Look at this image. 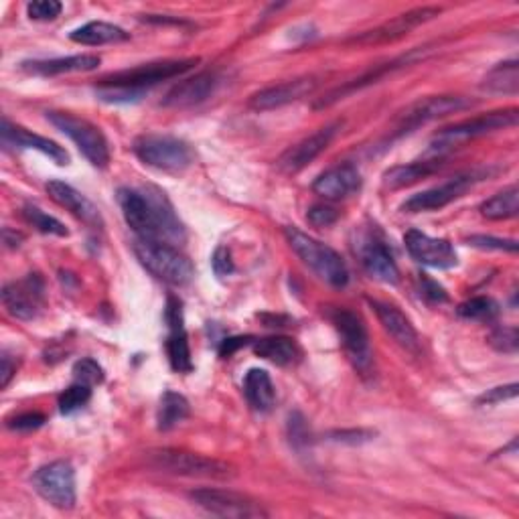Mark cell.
I'll use <instances>...</instances> for the list:
<instances>
[{
    "instance_id": "cell-9",
    "label": "cell",
    "mask_w": 519,
    "mask_h": 519,
    "mask_svg": "<svg viewBox=\"0 0 519 519\" xmlns=\"http://www.w3.org/2000/svg\"><path fill=\"white\" fill-rule=\"evenodd\" d=\"M191 501L217 517L232 519H250V517H268V511L252 497L230 491V489H195L189 493Z\"/></svg>"
},
{
    "instance_id": "cell-26",
    "label": "cell",
    "mask_w": 519,
    "mask_h": 519,
    "mask_svg": "<svg viewBox=\"0 0 519 519\" xmlns=\"http://www.w3.org/2000/svg\"><path fill=\"white\" fill-rule=\"evenodd\" d=\"M98 55H71V57H57V59H37V61H25L23 69L33 76H61V73H76V71H92L100 65Z\"/></svg>"
},
{
    "instance_id": "cell-48",
    "label": "cell",
    "mask_w": 519,
    "mask_h": 519,
    "mask_svg": "<svg viewBox=\"0 0 519 519\" xmlns=\"http://www.w3.org/2000/svg\"><path fill=\"white\" fill-rule=\"evenodd\" d=\"M248 343H254L252 337H232V339H226L219 347V355L221 357H232L238 349L246 347Z\"/></svg>"
},
{
    "instance_id": "cell-36",
    "label": "cell",
    "mask_w": 519,
    "mask_h": 519,
    "mask_svg": "<svg viewBox=\"0 0 519 519\" xmlns=\"http://www.w3.org/2000/svg\"><path fill=\"white\" fill-rule=\"evenodd\" d=\"M90 400H92V388L76 382L59 396V410L61 414H73L82 410Z\"/></svg>"
},
{
    "instance_id": "cell-44",
    "label": "cell",
    "mask_w": 519,
    "mask_h": 519,
    "mask_svg": "<svg viewBox=\"0 0 519 519\" xmlns=\"http://www.w3.org/2000/svg\"><path fill=\"white\" fill-rule=\"evenodd\" d=\"M519 392V386L517 384H509V386H501V388H493L489 392H485L483 396L477 398V404L481 406H493V404H501L505 400H513Z\"/></svg>"
},
{
    "instance_id": "cell-43",
    "label": "cell",
    "mask_w": 519,
    "mask_h": 519,
    "mask_svg": "<svg viewBox=\"0 0 519 519\" xmlns=\"http://www.w3.org/2000/svg\"><path fill=\"white\" fill-rule=\"evenodd\" d=\"M45 416L39 414V412H25V414H19L15 418H11L7 422V426L11 430H19V432H31V430H37L45 424Z\"/></svg>"
},
{
    "instance_id": "cell-21",
    "label": "cell",
    "mask_w": 519,
    "mask_h": 519,
    "mask_svg": "<svg viewBox=\"0 0 519 519\" xmlns=\"http://www.w3.org/2000/svg\"><path fill=\"white\" fill-rule=\"evenodd\" d=\"M317 86H319V82L313 76L311 78L309 76L307 78H296V80L260 90L258 94H254L250 98V106L258 112L276 110V108L288 106L292 102H299V100L311 96L317 90Z\"/></svg>"
},
{
    "instance_id": "cell-3",
    "label": "cell",
    "mask_w": 519,
    "mask_h": 519,
    "mask_svg": "<svg viewBox=\"0 0 519 519\" xmlns=\"http://www.w3.org/2000/svg\"><path fill=\"white\" fill-rule=\"evenodd\" d=\"M286 242L292 248V252L301 258V262L323 282H327L333 288H345L349 282V268L345 260L327 244L311 238L309 234L286 228L284 230Z\"/></svg>"
},
{
    "instance_id": "cell-2",
    "label": "cell",
    "mask_w": 519,
    "mask_h": 519,
    "mask_svg": "<svg viewBox=\"0 0 519 519\" xmlns=\"http://www.w3.org/2000/svg\"><path fill=\"white\" fill-rule=\"evenodd\" d=\"M199 63L197 57L189 59H169L138 65L134 69H124L104 78L98 86V96L104 102H132L138 100L148 88L159 86L161 82L183 76Z\"/></svg>"
},
{
    "instance_id": "cell-46",
    "label": "cell",
    "mask_w": 519,
    "mask_h": 519,
    "mask_svg": "<svg viewBox=\"0 0 519 519\" xmlns=\"http://www.w3.org/2000/svg\"><path fill=\"white\" fill-rule=\"evenodd\" d=\"M372 438H374V432H369V430H337L331 434V440L349 442V444H361Z\"/></svg>"
},
{
    "instance_id": "cell-20",
    "label": "cell",
    "mask_w": 519,
    "mask_h": 519,
    "mask_svg": "<svg viewBox=\"0 0 519 519\" xmlns=\"http://www.w3.org/2000/svg\"><path fill=\"white\" fill-rule=\"evenodd\" d=\"M0 136H3L5 148H23V151H37V153L49 157L59 167L69 165V153L65 151L63 146H59L57 142H53L49 138L33 134L23 126L13 124L9 118L3 120V130H0Z\"/></svg>"
},
{
    "instance_id": "cell-30",
    "label": "cell",
    "mask_w": 519,
    "mask_h": 519,
    "mask_svg": "<svg viewBox=\"0 0 519 519\" xmlns=\"http://www.w3.org/2000/svg\"><path fill=\"white\" fill-rule=\"evenodd\" d=\"M69 39L73 43H80V45H92V47H100V45H110V43H122L128 41L130 35L112 25V23H104V21H92L80 29L73 31L69 35Z\"/></svg>"
},
{
    "instance_id": "cell-10",
    "label": "cell",
    "mask_w": 519,
    "mask_h": 519,
    "mask_svg": "<svg viewBox=\"0 0 519 519\" xmlns=\"http://www.w3.org/2000/svg\"><path fill=\"white\" fill-rule=\"evenodd\" d=\"M333 325L341 337L343 349L361 376H369L374 372V351L369 345L367 329L359 315L339 309L333 313Z\"/></svg>"
},
{
    "instance_id": "cell-24",
    "label": "cell",
    "mask_w": 519,
    "mask_h": 519,
    "mask_svg": "<svg viewBox=\"0 0 519 519\" xmlns=\"http://www.w3.org/2000/svg\"><path fill=\"white\" fill-rule=\"evenodd\" d=\"M361 189V173L355 165L345 163L337 165L323 175H319L313 183V191L329 201H341L351 197Z\"/></svg>"
},
{
    "instance_id": "cell-1",
    "label": "cell",
    "mask_w": 519,
    "mask_h": 519,
    "mask_svg": "<svg viewBox=\"0 0 519 519\" xmlns=\"http://www.w3.org/2000/svg\"><path fill=\"white\" fill-rule=\"evenodd\" d=\"M118 203L126 224L138 240L163 242L171 246L185 242V228L171 201L159 189L138 191L122 187L118 189Z\"/></svg>"
},
{
    "instance_id": "cell-6",
    "label": "cell",
    "mask_w": 519,
    "mask_h": 519,
    "mask_svg": "<svg viewBox=\"0 0 519 519\" xmlns=\"http://www.w3.org/2000/svg\"><path fill=\"white\" fill-rule=\"evenodd\" d=\"M134 254L148 272L167 284L185 286L195 276V268L191 260L171 244L136 240Z\"/></svg>"
},
{
    "instance_id": "cell-29",
    "label": "cell",
    "mask_w": 519,
    "mask_h": 519,
    "mask_svg": "<svg viewBox=\"0 0 519 519\" xmlns=\"http://www.w3.org/2000/svg\"><path fill=\"white\" fill-rule=\"evenodd\" d=\"M254 353L258 357L266 359V361H272L274 365H280V367L294 365L296 361L301 359L299 345L294 343V339L282 337V335L254 341Z\"/></svg>"
},
{
    "instance_id": "cell-25",
    "label": "cell",
    "mask_w": 519,
    "mask_h": 519,
    "mask_svg": "<svg viewBox=\"0 0 519 519\" xmlns=\"http://www.w3.org/2000/svg\"><path fill=\"white\" fill-rule=\"evenodd\" d=\"M369 307H372L374 313L378 315L386 333L402 349H406L410 353H420V337H418L414 325L410 323V319L398 307L382 303V301H369Z\"/></svg>"
},
{
    "instance_id": "cell-12",
    "label": "cell",
    "mask_w": 519,
    "mask_h": 519,
    "mask_svg": "<svg viewBox=\"0 0 519 519\" xmlns=\"http://www.w3.org/2000/svg\"><path fill=\"white\" fill-rule=\"evenodd\" d=\"M475 106L473 100L463 98V96H430L422 98L414 104H410L404 112H400L396 120V132L398 136L408 134L420 126H424L430 120L449 116L453 112H461Z\"/></svg>"
},
{
    "instance_id": "cell-19",
    "label": "cell",
    "mask_w": 519,
    "mask_h": 519,
    "mask_svg": "<svg viewBox=\"0 0 519 519\" xmlns=\"http://www.w3.org/2000/svg\"><path fill=\"white\" fill-rule=\"evenodd\" d=\"M442 11L438 7H422V9H414V11H408L404 15H398L396 19L380 25L378 29L374 31H367V33H361L359 37H353L351 43H357V45H380V43H390V41H396L404 35H408L412 29L432 21L434 17H438Z\"/></svg>"
},
{
    "instance_id": "cell-38",
    "label": "cell",
    "mask_w": 519,
    "mask_h": 519,
    "mask_svg": "<svg viewBox=\"0 0 519 519\" xmlns=\"http://www.w3.org/2000/svg\"><path fill=\"white\" fill-rule=\"evenodd\" d=\"M288 436H290V444L294 449H305L311 444V430H309V422L301 412H292L288 416Z\"/></svg>"
},
{
    "instance_id": "cell-11",
    "label": "cell",
    "mask_w": 519,
    "mask_h": 519,
    "mask_svg": "<svg viewBox=\"0 0 519 519\" xmlns=\"http://www.w3.org/2000/svg\"><path fill=\"white\" fill-rule=\"evenodd\" d=\"M35 491L57 509H71L76 505V471L67 461H53L33 475Z\"/></svg>"
},
{
    "instance_id": "cell-34",
    "label": "cell",
    "mask_w": 519,
    "mask_h": 519,
    "mask_svg": "<svg viewBox=\"0 0 519 519\" xmlns=\"http://www.w3.org/2000/svg\"><path fill=\"white\" fill-rule=\"evenodd\" d=\"M457 313H459V317H463L467 321L491 323L499 315V305L493 299H489V296H475V299L463 303L457 309Z\"/></svg>"
},
{
    "instance_id": "cell-27",
    "label": "cell",
    "mask_w": 519,
    "mask_h": 519,
    "mask_svg": "<svg viewBox=\"0 0 519 519\" xmlns=\"http://www.w3.org/2000/svg\"><path fill=\"white\" fill-rule=\"evenodd\" d=\"M244 394L248 404L260 414L270 412L276 404L274 384L264 369H250L244 378Z\"/></svg>"
},
{
    "instance_id": "cell-49",
    "label": "cell",
    "mask_w": 519,
    "mask_h": 519,
    "mask_svg": "<svg viewBox=\"0 0 519 519\" xmlns=\"http://www.w3.org/2000/svg\"><path fill=\"white\" fill-rule=\"evenodd\" d=\"M424 294L428 296V299H432L434 303H444L449 299L447 296V292H444V288L442 286H438L436 282H432V280H424Z\"/></svg>"
},
{
    "instance_id": "cell-39",
    "label": "cell",
    "mask_w": 519,
    "mask_h": 519,
    "mask_svg": "<svg viewBox=\"0 0 519 519\" xmlns=\"http://www.w3.org/2000/svg\"><path fill=\"white\" fill-rule=\"evenodd\" d=\"M489 343L499 353H517L519 333H517L515 327H497L489 335Z\"/></svg>"
},
{
    "instance_id": "cell-45",
    "label": "cell",
    "mask_w": 519,
    "mask_h": 519,
    "mask_svg": "<svg viewBox=\"0 0 519 519\" xmlns=\"http://www.w3.org/2000/svg\"><path fill=\"white\" fill-rule=\"evenodd\" d=\"M211 264H213V272L217 276H230L236 266H234V260H232V252L226 248V246H219L215 252H213V258H211Z\"/></svg>"
},
{
    "instance_id": "cell-40",
    "label": "cell",
    "mask_w": 519,
    "mask_h": 519,
    "mask_svg": "<svg viewBox=\"0 0 519 519\" xmlns=\"http://www.w3.org/2000/svg\"><path fill=\"white\" fill-rule=\"evenodd\" d=\"M63 7L57 0H35L27 5V13L33 21H53L61 15Z\"/></svg>"
},
{
    "instance_id": "cell-42",
    "label": "cell",
    "mask_w": 519,
    "mask_h": 519,
    "mask_svg": "<svg viewBox=\"0 0 519 519\" xmlns=\"http://www.w3.org/2000/svg\"><path fill=\"white\" fill-rule=\"evenodd\" d=\"M467 242L479 250H499V252H509V254L517 252L515 240H501V238H493V236H471Z\"/></svg>"
},
{
    "instance_id": "cell-17",
    "label": "cell",
    "mask_w": 519,
    "mask_h": 519,
    "mask_svg": "<svg viewBox=\"0 0 519 519\" xmlns=\"http://www.w3.org/2000/svg\"><path fill=\"white\" fill-rule=\"evenodd\" d=\"M359 258L365 272L374 280L384 284H396L400 280V270L394 260V254L376 232H369L361 238Z\"/></svg>"
},
{
    "instance_id": "cell-5",
    "label": "cell",
    "mask_w": 519,
    "mask_h": 519,
    "mask_svg": "<svg viewBox=\"0 0 519 519\" xmlns=\"http://www.w3.org/2000/svg\"><path fill=\"white\" fill-rule=\"evenodd\" d=\"M134 155L148 167L163 173H183L193 161V148L175 136L144 134L134 140Z\"/></svg>"
},
{
    "instance_id": "cell-7",
    "label": "cell",
    "mask_w": 519,
    "mask_h": 519,
    "mask_svg": "<svg viewBox=\"0 0 519 519\" xmlns=\"http://www.w3.org/2000/svg\"><path fill=\"white\" fill-rule=\"evenodd\" d=\"M47 120L65 136H69L80 153L98 169L108 167L110 146L102 130L86 118H80L71 112H47Z\"/></svg>"
},
{
    "instance_id": "cell-50",
    "label": "cell",
    "mask_w": 519,
    "mask_h": 519,
    "mask_svg": "<svg viewBox=\"0 0 519 519\" xmlns=\"http://www.w3.org/2000/svg\"><path fill=\"white\" fill-rule=\"evenodd\" d=\"M3 240H5V246H7V248H19V246L23 244L25 236L19 234V232H15V230H11V228H5V230H3Z\"/></svg>"
},
{
    "instance_id": "cell-23",
    "label": "cell",
    "mask_w": 519,
    "mask_h": 519,
    "mask_svg": "<svg viewBox=\"0 0 519 519\" xmlns=\"http://www.w3.org/2000/svg\"><path fill=\"white\" fill-rule=\"evenodd\" d=\"M47 193L57 205H61L71 215H76L80 221H84L88 228L100 230L104 226L100 209L86 195H82L78 189H73L71 185H67L63 181H49Z\"/></svg>"
},
{
    "instance_id": "cell-41",
    "label": "cell",
    "mask_w": 519,
    "mask_h": 519,
    "mask_svg": "<svg viewBox=\"0 0 519 519\" xmlns=\"http://www.w3.org/2000/svg\"><path fill=\"white\" fill-rule=\"evenodd\" d=\"M307 219L313 228H331L339 219V211L331 205H313L307 213Z\"/></svg>"
},
{
    "instance_id": "cell-8",
    "label": "cell",
    "mask_w": 519,
    "mask_h": 519,
    "mask_svg": "<svg viewBox=\"0 0 519 519\" xmlns=\"http://www.w3.org/2000/svg\"><path fill=\"white\" fill-rule=\"evenodd\" d=\"M151 465L159 471L171 473V475H181V477H197V479H230L234 477V467L209 459L203 455L187 453V451H177V449H161L151 453Z\"/></svg>"
},
{
    "instance_id": "cell-4",
    "label": "cell",
    "mask_w": 519,
    "mask_h": 519,
    "mask_svg": "<svg viewBox=\"0 0 519 519\" xmlns=\"http://www.w3.org/2000/svg\"><path fill=\"white\" fill-rule=\"evenodd\" d=\"M517 122H519V110L517 108H505V110H495V112H489V114L453 124L449 128H442L438 134H434V138L430 142V148H428V155L442 157L444 153L451 151V148H455V146H459L467 140L485 136V134L495 132V130L511 128Z\"/></svg>"
},
{
    "instance_id": "cell-18",
    "label": "cell",
    "mask_w": 519,
    "mask_h": 519,
    "mask_svg": "<svg viewBox=\"0 0 519 519\" xmlns=\"http://www.w3.org/2000/svg\"><path fill=\"white\" fill-rule=\"evenodd\" d=\"M404 244L408 254L422 266L438 268V270H449L457 266V252L447 240L430 238L418 230H410L404 236Z\"/></svg>"
},
{
    "instance_id": "cell-31",
    "label": "cell",
    "mask_w": 519,
    "mask_h": 519,
    "mask_svg": "<svg viewBox=\"0 0 519 519\" xmlns=\"http://www.w3.org/2000/svg\"><path fill=\"white\" fill-rule=\"evenodd\" d=\"M481 90L487 94H503V96H515L519 92V63L517 59L499 63L493 67L483 84Z\"/></svg>"
},
{
    "instance_id": "cell-15",
    "label": "cell",
    "mask_w": 519,
    "mask_h": 519,
    "mask_svg": "<svg viewBox=\"0 0 519 519\" xmlns=\"http://www.w3.org/2000/svg\"><path fill=\"white\" fill-rule=\"evenodd\" d=\"M343 126V122H333L327 124L323 128H319L317 132H313L311 136L303 138L299 144L290 146L288 151L278 159L276 167L280 173L284 175H294L303 171L307 165H311L321 153L327 151V146L333 142V138L337 136L339 128Z\"/></svg>"
},
{
    "instance_id": "cell-14",
    "label": "cell",
    "mask_w": 519,
    "mask_h": 519,
    "mask_svg": "<svg viewBox=\"0 0 519 519\" xmlns=\"http://www.w3.org/2000/svg\"><path fill=\"white\" fill-rule=\"evenodd\" d=\"M485 177V173L479 171H469V173H461L453 179H449L447 183H442L438 187H432L428 191H422L418 195H412L402 209L408 213H422V211H434V209H442L447 207L449 203L461 199L469 189H473V185H477L481 179Z\"/></svg>"
},
{
    "instance_id": "cell-13",
    "label": "cell",
    "mask_w": 519,
    "mask_h": 519,
    "mask_svg": "<svg viewBox=\"0 0 519 519\" xmlns=\"http://www.w3.org/2000/svg\"><path fill=\"white\" fill-rule=\"evenodd\" d=\"M3 305L7 313L19 321H33L45 307V282L39 274L9 282L3 288Z\"/></svg>"
},
{
    "instance_id": "cell-37",
    "label": "cell",
    "mask_w": 519,
    "mask_h": 519,
    "mask_svg": "<svg viewBox=\"0 0 519 519\" xmlns=\"http://www.w3.org/2000/svg\"><path fill=\"white\" fill-rule=\"evenodd\" d=\"M73 378H76V382L86 384V386L92 388L96 384H102L104 369H102V365L96 359L84 357L76 365H73Z\"/></svg>"
},
{
    "instance_id": "cell-47",
    "label": "cell",
    "mask_w": 519,
    "mask_h": 519,
    "mask_svg": "<svg viewBox=\"0 0 519 519\" xmlns=\"http://www.w3.org/2000/svg\"><path fill=\"white\" fill-rule=\"evenodd\" d=\"M17 374V361L5 351L3 357H0V388H7L13 380V376Z\"/></svg>"
},
{
    "instance_id": "cell-32",
    "label": "cell",
    "mask_w": 519,
    "mask_h": 519,
    "mask_svg": "<svg viewBox=\"0 0 519 519\" xmlns=\"http://www.w3.org/2000/svg\"><path fill=\"white\" fill-rule=\"evenodd\" d=\"M191 408L185 396L177 394V392H165L159 404V412H157V428L163 432H169L173 428H177L183 420H187Z\"/></svg>"
},
{
    "instance_id": "cell-33",
    "label": "cell",
    "mask_w": 519,
    "mask_h": 519,
    "mask_svg": "<svg viewBox=\"0 0 519 519\" xmlns=\"http://www.w3.org/2000/svg\"><path fill=\"white\" fill-rule=\"evenodd\" d=\"M481 213L487 219L493 221H503V219H511L519 213V191L515 185L503 189L501 193L493 195L491 199H487L481 205Z\"/></svg>"
},
{
    "instance_id": "cell-22",
    "label": "cell",
    "mask_w": 519,
    "mask_h": 519,
    "mask_svg": "<svg viewBox=\"0 0 519 519\" xmlns=\"http://www.w3.org/2000/svg\"><path fill=\"white\" fill-rule=\"evenodd\" d=\"M219 86V76L215 71H201L197 76L179 82L163 100L167 108H193L209 100Z\"/></svg>"
},
{
    "instance_id": "cell-35",
    "label": "cell",
    "mask_w": 519,
    "mask_h": 519,
    "mask_svg": "<svg viewBox=\"0 0 519 519\" xmlns=\"http://www.w3.org/2000/svg\"><path fill=\"white\" fill-rule=\"evenodd\" d=\"M23 217H25V221H27L29 226L39 230L41 234H51V236H59V238H65L69 234L67 228L61 224L59 219L47 215L45 211H41L35 205H25L23 207Z\"/></svg>"
},
{
    "instance_id": "cell-16",
    "label": "cell",
    "mask_w": 519,
    "mask_h": 519,
    "mask_svg": "<svg viewBox=\"0 0 519 519\" xmlns=\"http://www.w3.org/2000/svg\"><path fill=\"white\" fill-rule=\"evenodd\" d=\"M165 321L169 325V337H167V355L169 363L179 374H191L193 372V359L189 349V337L185 331V319H183V305L177 296H169L167 299V311Z\"/></svg>"
},
{
    "instance_id": "cell-28",
    "label": "cell",
    "mask_w": 519,
    "mask_h": 519,
    "mask_svg": "<svg viewBox=\"0 0 519 519\" xmlns=\"http://www.w3.org/2000/svg\"><path fill=\"white\" fill-rule=\"evenodd\" d=\"M442 165H444L442 157H432L428 161H416V163H410V165L394 167V169L384 173V187L392 189V191L410 187V185L418 183L420 179L438 171Z\"/></svg>"
}]
</instances>
